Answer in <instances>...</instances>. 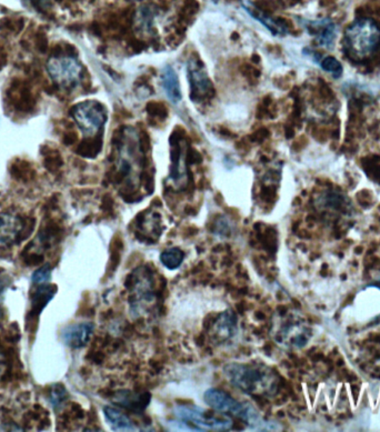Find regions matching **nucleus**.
Wrapping results in <instances>:
<instances>
[{
	"mask_svg": "<svg viewBox=\"0 0 380 432\" xmlns=\"http://www.w3.org/2000/svg\"><path fill=\"white\" fill-rule=\"evenodd\" d=\"M216 334L221 339H229L236 334V317L231 311H226L216 324Z\"/></svg>",
	"mask_w": 380,
	"mask_h": 432,
	"instance_id": "nucleus-20",
	"label": "nucleus"
},
{
	"mask_svg": "<svg viewBox=\"0 0 380 432\" xmlns=\"http://www.w3.org/2000/svg\"><path fill=\"white\" fill-rule=\"evenodd\" d=\"M23 221L18 216L0 213V249L11 247L23 231Z\"/></svg>",
	"mask_w": 380,
	"mask_h": 432,
	"instance_id": "nucleus-12",
	"label": "nucleus"
},
{
	"mask_svg": "<svg viewBox=\"0 0 380 432\" xmlns=\"http://www.w3.org/2000/svg\"><path fill=\"white\" fill-rule=\"evenodd\" d=\"M132 1H140V0H132Z\"/></svg>",
	"mask_w": 380,
	"mask_h": 432,
	"instance_id": "nucleus-30",
	"label": "nucleus"
},
{
	"mask_svg": "<svg viewBox=\"0 0 380 432\" xmlns=\"http://www.w3.org/2000/svg\"><path fill=\"white\" fill-rule=\"evenodd\" d=\"M115 164L117 172L130 186H138L144 172V154L139 135L134 127H125L120 132L116 144Z\"/></svg>",
	"mask_w": 380,
	"mask_h": 432,
	"instance_id": "nucleus-2",
	"label": "nucleus"
},
{
	"mask_svg": "<svg viewBox=\"0 0 380 432\" xmlns=\"http://www.w3.org/2000/svg\"><path fill=\"white\" fill-rule=\"evenodd\" d=\"M346 53L354 60L371 56L380 45V27L369 18H359L345 31Z\"/></svg>",
	"mask_w": 380,
	"mask_h": 432,
	"instance_id": "nucleus-4",
	"label": "nucleus"
},
{
	"mask_svg": "<svg viewBox=\"0 0 380 432\" xmlns=\"http://www.w3.org/2000/svg\"><path fill=\"white\" fill-rule=\"evenodd\" d=\"M104 415L107 421L112 426V429L118 431H134L137 430L134 422L117 408L106 406L104 408Z\"/></svg>",
	"mask_w": 380,
	"mask_h": 432,
	"instance_id": "nucleus-19",
	"label": "nucleus"
},
{
	"mask_svg": "<svg viewBox=\"0 0 380 432\" xmlns=\"http://www.w3.org/2000/svg\"><path fill=\"white\" fill-rule=\"evenodd\" d=\"M157 17V9L155 7H152V5L142 6L134 15V26L142 33H152Z\"/></svg>",
	"mask_w": 380,
	"mask_h": 432,
	"instance_id": "nucleus-16",
	"label": "nucleus"
},
{
	"mask_svg": "<svg viewBox=\"0 0 380 432\" xmlns=\"http://www.w3.org/2000/svg\"><path fill=\"white\" fill-rule=\"evenodd\" d=\"M302 26L306 31L314 36L317 43H320L324 48H332L336 37H337V26L332 19L328 18H322V19H315V21H308L302 19Z\"/></svg>",
	"mask_w": 380,
	"mask_h": 432,
	"instance_id": "nucleus-10",
	"label": "nucleus"
},
{
	"mask_svg": "<svg viewBox=\"0 0 380 432\" xmlns=\"http://www.w3.org/2000/svg\"><path fill=\"white\" fill-rule=\"evenodd\" d=\"M150 401V396L148 394H132V392L122 390L118 391L115 396L114 404L134 412H142L146 409Z\"/></svg>",
	"mask_w": 380,
	"mask_h": 432,
	"instance_id": "nucleus-14",
	"label": "nucleus"
},
{
	"mask_svg": "<svg viewBox=\"0 0 380 432\" xmlns=\"http://www.w3.org/2000/svg\"><path fill=\"white\" fill-rule=\"evenodd\" d=\"M0 431H23L21 428L18 427L15 423H3V425H0Z\"/></svg>",
	"mask_w": 380,
	"mask_h": 432,
	"instance_id": "nucleus-26",
	"label": "nucleus"
},
{
	"mask_svg": "<svg viewBox=\"0 0 380 432\" xmlns=\"http://www.w3.org/2000/svg\"><path fill=\"white\" fill-rule=\"evenodd\" d=\"M216 233H218L219 236H228L231 233V225L227 218L223 217L217 221L216 223Z\"/></svg>",
	"mask_w": 380,
	"mask_h": 432,
	"instance_id": "nucleus-25",
	"label": "nucleus"
},
{
	"mask_svg": "<svg viewBox=\"0 0 380 432\" xmlns=\"http://www.w3.org/2000/svg\"><path fill=\"white\" fill-rule=\"evenodd\" d=\"M48 399L51 406L55 409L58 410L63 407V404H66L67 399H68V394H67V390L63 388V384H53L51 392H49Z\"/></svg>",
	"mask_w": 380,
	"mask_h": 432,
	"instance_id": "nucleus-22",
	"label": "nucleus"
},
{
	"mask_svg": "<svg viewBox=\"0 0 380 432\" xmlns=\"http://www.w3.org/2000/svg\"><path fill=\"white\" fill-rule=\"evenodd\" d=\"M187 73L191 91L190 98L199 101L213 94V84L208 77L207 70L197 57L191 56L188 59Z\"/></svg>",
	"mask_w": 380,
	"mask_h": 432,
	"instance_id": "nucleus-8",
	"label": "nucleus"
},
{
	"mask_svg": "<svg viewBox=\"0 0 380 432\" xmlns=\"http://www.w3.org/2000/svg\"><path fill=\"white\" fill-rule=\"evenodd\" d=\"M6 368H7V360H6L5 354L0 350V378L5 374Z\"/></svg>",
	"mask_w": 380,
	"mask_h": 432,
	"instance_id": "nucleus-27",
	"label": "nucleus"
},
{
	"mask_svg": "<svg viewBox=\"0 0 380 432\" xmlns=\"http://www.w3.org/2000/svg\"><path fill=\"white\" fill-rule=\"evenodd\" d=\"M71 116L85 137L96 136L107 122L106 108L97 100H85L75 105Z\"/></svg>",
	"mask_w": 380,
	"mask_h": 432,
	"instance_id": "nucleus-5",
	"label": "nucleus"
},
{
	"mask_svg": "<svg viewBox=\"0 0 380 432\" xmlns=\"http://www.w3.org/2000/svg\"><path fill=\"white\" fill-rule=\"evenodd\" d=\"M243 8L251 17L255 18L261 25H264L273 35L285 36L288 33V28H287L284 23L277 21V19L270 17V16L266 15L264 11H261L259 8L253 5L250 1H245L243 4Z\"/></svg>",
	"mask_w": 380,
	"mask_h": 432,
	"instance_id": "nucleus-13",
	"label": "nucleus"
},
{
	"mask_svg": "<svg viewBox=\"0 0 380 432\" xmlns=\"http://www.w3.org/2000/svg\"><path fill=\"white\" fill-rule=\"evenodd\" d=\"M174 413L181 421L191 423L198 428L199 431L206 430H217V431H228L233 428V421L229 418L213 417L207 416L203 408L194 404H181L174 409Z\"/></svg>",
	"mask_w": 380,
	"mask_h": 432,
	"instance_id": "nucleus-7",
	"label": "nucleus"
},
{
	"mask_svg": "<svg viewBox=\"0 0 380 432\" xmlns=\"http://www.w3.org/2000/svg\"><path fill=\"white\" fill-rule=\"evenodd\" d=\"M95 325L89 321L84 322H77V324L70 325L67 328L63 329L61 332V339L63 344L68 346L69 348L79 349L86 346L93 334H94Z\"/></svg>",
	"mask_w": 380,
	"mask_h": 432,
	"instance_id": "nucleus-11",
	"label": "nucleus"
},
{
	"mask_svg": "<svg viewBox=\"0 0 380 432\" xmlns=\"http://www.w3.org/2000/svg\"><path fill=\"white\" fill-rule=\"evenodd\" d=\"M168 179L175 189H183L187 186V144L184 139L175 140L171 144V167Z\"/></svg>",
	"mask_w": 380,
	"mask_h": 432,
	"instance_id": "nucleus-9",
	"label": "nucleus"
},
{
	"mask_svg": "<svg viewBox=\"0 0 380 432\" xmlns=\"http://www.w3.org/2000/svg\"><path fill=\"white\" fill-rule=\"evenodd\" d=\"M223 374L233 388L250 397H273L278 389V376L266 364L233 362L223 367Z\"/></svg>",
	"mask_w": 380,
	"mask_h": 432,
	"instance_id": "nucleus-1",
	"label": "nucleus"
},
{
	"mask_svg": "<svg viewBox=\"0 0 380 432\" xmlns=\"http://www.w3.org/2000/svg\"><path fill=\"white\" fill-rule=\"evenodd\" d=\"M132 293L136 300L150 301L154 300V291H152V279L149 273H139L134 275V285H132Z\"/></svg>",
	"mask_w": 380,
	"mask_h": 432,
	"instance_id": "nucleus-17",
	"label": "nucleus"
},
{
	"mask_svg": "<svg viewBox=\"0 0 380 432\" xmlns=\"http://www.w3.org/2000/svg\"><path fill=\"white\" fill-rule=\"evenodd\" d=\"M320 67H322V70L330 73L334 78H340L342 73H344L342 63H340L339 60L334 58V57H324V58H322V60L320 61Z\"/></svg>",
	"mask_w": 380,
	"mask_h": 432,
	"instance_id": "nucleus-23",
	"label": "nucleus"
},
{
	"mask_svg": "<svg viewBox=\"0 0 380 432\" xmlns=\"http://www.w3.org/2000/svg\"><path fill=\"white\" fill-rule=\"evenodd\" d=\"M6 288H7V283L4 279H0V315H1V301H3Z\"/></svg>",
	"mask_w": 380,
	"mask_h": 432,
	"instance_id": "nucleus-28",
	"label": "nucleus"
},
{
	"mask_svg": "<svg viewBox=\"0 0 380 432\" xmlns=\"http://www.w3.org/2000/svg\"><path fill=\"white\" fill-rule=\"evenodd\" d=\"M46 68L51 80L61 89L75 88L83 78V66L74 57H51Z\"/></svg>",
	"mask_w": 380,
	"mask_h": 432,
	"instance_id": "nucleus-6",
	"label": "nucleus"
},
{
	"mask_svg": "<svg viewBox=\"0 0 380 432\" xmlns=\"http://www.w3.org/2000/svg\"><path fill=\"white\" fill-rule=\"evenodd\" d=\"M57 288L51 285H39L33 295L31 300V315L39 316L43 308L48 305L49 301L55 297Z\"/></svg>",
	"mask_w": 380,
	"mask_h": 432,
	"instance_id": "nucleus-18",
	"label": "nucleus"
},
{
	"mask_svg": "<svg viewBox=\"0 0 380 432\" xmlns=\"http://www.w3.org/2000/svg\"><path fill=\"white\" fill-rule=\"evenodd\" d=\"M51 265H43V267H41V268L37 269V270L33 273L31 281H33V283H35L36 286H39V285H45V283H48V281L51 280Z\"/></svg>",
	"mask_w": 380,
	"mask_h": 432,
	"instance_id": "nucleus-24",
	"label": "nucleus"
},
{
	"mask_svg": "<svg viewBox=\"0 0 380 432\" xmlns=\"http://www.w3.org/2000/svg\"><path fill=\"white\" fill-rule=\"evenodd\" d=\"M162 88L165 90L168 99L173 104L180 102V100L183 99V95H181V88H180L179 78H178L175 69L169 65L162 69Z\"/></svg>",
	"mask_w": 380,
	"mask_h": 432,
	"instance_id": "nucleus-15",
	"label": "nucleus"
},
{
	"mask_svg": "<svg viewBox=\"0 0 380 432\" xmlns=\"http://www.w3.org/2000/svg\"><path fill=\"white\" fill-rule=\"evenodd\" d=\"M185 259V253L177 247L168 248L160 255V263L169 270L179 268Z\"/></svg>",
	"mask_w": 380,
	"mask_h": 432,
	"instance_id": "nucleus-21",
	"label": "nucleus"
},
{
	"mask_svg": "<svg viewBox=\"0 0 380 432\" xmlns=\"http://www.w3.org/2000/svg\"><path fill=\"white\" fill-rule=\"evenodd\" d=\"M213 4L218 3V0H211Z\"/></svg>",
	"mask_w": 380,
	"mask_h": 432,
	"instance_id": "nucleus-29",
	"label": "nucleus"
},
{
	"mask_svg": "<svg viewBox=\"0 0 380 432\" xmlns=\"http://www.w3.org/2000/svg\"><path fill=\"white\" fill-rule=\"evenodd\" d=\"M204 399L208 404V407H211V409L216 410L223 415H231L237 417L253 429H277L275 428L276 426L261 417L259 412L251 404L238 401L223 390L215 389V388L208 389L204 394Z\"/></svg>",
	"mask_w": 380,
	"mask_h": 432,
	"instance_id": "nucleus-3",
	"label": "nucleus"
}]
</instances>
